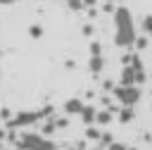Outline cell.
<instances>
[{"label": "cell", "instance_id": "obj_18", "mask_svg": "<svg viewBox=\"0 0 152 150\" xmlns=\"http://www.w3.org/2000/svg\"><path fill=\"white\" fill-rule=\"evenodd\" d=\"M55 124H57V129H66L69 126V117H55Z\"/></svg>", "mask_w": 152, "mask_h": 150}, {"label": "cell", "instance_id": "obj_9", "mask_svg": "<svg viewBox=\"0 0 152 150\" xmlns=\"http://www.w3.org/2000/svg\"><path fill=\"white\" fill-rule=\"evenodd\" d=\"M88 69L97 76V74H102V69H104V57L102 55H90V60H88Z\"/></svg>", "mask_w": 152, "mask_h": 150}, {"label": "cell", "instance_id": "obj_8", "mask_svg": "<svg viewBox=\"0 0 152 150\" xmlns=\"http://www.w3.org/2000/svg\"><path fill=\"white\" fill-rule=\"evenodd\" d=\"M95 114H97V110H95V105H90V102H86V107H83V112H81L78 117H81V121H83L86 126H90V124H95Z\"/></svg>", "mask_w": 152, "mask_h": 150}, {"label": "cell", "instance_id": "obj_11", "mask_svg": "<svg viewBox=\"0 0 152 150\" xmlns=\"http://www.w3.org/2000/svg\"><path fill=\"white\" fill-rule=\"evenodd\" d=\"M100 136H102V131H100L95 124L86 126V140H90V143H97V140H100Z\"/></svg>", "mask_w": 152, "mask_h": 150}, {"label": "cell", "instance_id": "obj_23", "mask_svg": "<svg viewBox=\"0 0 152 150\" xmlns=\"http://www.w3.org/2000/svg\"><path fill=\"white\" fill-rule=\"evenodd\" d=\"M83 33L90 36V33H93V26H90V24H83Z\"/></svg>", "mask_w": 152, "mask_h": 150}, {"label": "cell", "instance_id": "obj_26", "mask_svg": "<svg viewBox=\"0 0 152 150\" xmlns=\"http://www.w3.org/2000/svg\"><path fill=\"white\" fill-rule=\"evenodd\" d=\"M150 98H152V90H150Z\"/></svg>", "mask_w": 152, "mask_h": 150}, {"label": "cell", "instance_id": "obj_15", "mask_svg": "<svg viewBox=\"0 0 152 150\" xmlns=\"http://www.w3.org/2000/svg\"><path fill=\"white\" fill-rule=\"evenodd\" d=\"M107 150H128V145L121 143V140H112V143L107 145Z\"/></svg>", "mask_w": 152, "mask_h": 150}, {"label": "cell", "instance_id": "obj_6", "mask_svg": "<svg viewBox=\"0 0 152 150\" xmlns=\"http://www.w3.org/2000/svg\"><path fill=\"white\" fill-rule=\"evenodd\" d=\"M83 107H86V102H83L81 98H69V100L64 102V114H66V117H74V114L78 117V114L83 112Z\"/></svg>", "mask_w": 152, "mask_h": 150}, {"label": "cell", "instance_id": "obj_1", "mask_svg": "<svg viewBox=\"0 0 152 150\" xmlns=\"http://www.w3.org/2000/svg\"><path fill=\"white\" fill-rule=\"evenodd\" d=\"M112 21H114V45L131 50L135 38H138V31H135V24H133V12L126 5H119L112 12Z\"/></svg>", "mask_w": 152, "mask_h": 150}, {"label": "cell", "instance_id": "obj_4", "mask_svg": "<svg viewBox=\"0 0 152 150\" xmlns=\"http://www.w3.org/2000/svg\"><path fill=\"white\" fill-rule=\"evenodd\" d=\"M112 95L121 102V107H135L142 98V90H140V86H116L112 90Z\"/></svg>", "mask_w": 152, "mask_h": 150}, {"label": "cell", "instance_id": "obj_25", "mask_svg": "<svg viewBox=\"0 0 152 150\" xmlns=\"http://www.w3.org/2000/svg\"><path fill=\"white\" fill-rule=\"evenodd\" d=\"M90 150H102V148H90Z\"/></svg>", "mask_w": 152, "mask_h": 150}, {"label": "cell", "instance_id": "obj_24", "mask_svg": "<svg viewBox=\"0 0 152 150\" xmlns=\"http://www.w3.org/2000/svg\"><path fill=\"white\" fill-rule=\"evenodd\" d=\"M128 150H140V148H133V145H131V148H128Z\"/></svg>", "mask_w": 152, "mask_h": 150}, {"label": "cell", "instance_id": "obj_19", "mask_svg": "<svg viewBox=\"0 0 152 150\" xmlns=\"http://www.w3.org/2000/svg\"><path fill=\"white\" fill-rule=\"evenodd\" d=\"M90 55H102V45H100L97 40L90 43Z\"/></svg>", "mask_w": 152, "mask_h": 150}, {"label": "cell", "instance_id": "obj_20", "mask_svg": "<svg viewBox=\"0 0 152 150\" xmlns=\"http://www.w3.org/2000/svg\"><path fill=\"white\" fill-rule=\"evenodd\" d=\"M97 2L100 0H83V7L86 10H93V7H97Z\"/></svg>", "mask_w": 152, "mask_h": 150}, {"label": "cell", "instance_id": "obj_17", "mask_svg": "<svg viewBox=\"0 0 152 150\" xmlns=\"http://www.w3.org/2000/svg\"><path fill=\"white\" fill-rule=\"evenodd\" d=\"M142 31H145L147 36H152V17H145V19H142Z\"/></svg>", "mask_w": 152, "mask_h": 150}, {"label": "cell", "instance_id": "obj_7", "mask_svg": "<svg viewBox=\"0 0 152 150\" xmlns=\"http://www.w3.org/2000/svg\"><path fill=\"white\" fill-rule=\"evenodd\" d=\"M114 117H116V112L114 110H97V114H95V124H100V126H109L112 121H114Z\"/></svg>", "mask_w": 152, "mask_h": 150}, {"label": "cell", "instance_id": "obj_5", "mask_svg": "<svg viewBox=\"0 0 152 150\" xmlns=\"http://www.w3.org/2000/svg\"><path fill=\"white\" fill-rule=\"evenodd\" d=\"M38 121H43L40 110H38V112H36V110H24V112H17V114L7 121V129H26V126H33V124H38Z\"/></svg>", "mask_w": 152, "mask_h": 150}, {"label": "cell", "instance_id": "obj_13", "mask_svg": "<svg viewBox=\"0 0 152 150\" xmlns=\"http://www.w3.org/2000/svg\"><path fill=\"white\" fill-rule=\"evenodd\" d=\"M112 140H114V136H112V133H109V131H107V133H102V136H100V140H97V143H100V145H102V148H107V145H109V143H112Z\"/></svg>", "mask_w": 152, "mask_h": 150}, {"label": "cell", "instance_id": "obj_3", "mask_svg": "<svg viewBox=\"0 0 152 150\" xmlns=\"http://www.w3.org/2000/svg\"><path fill=\"white\" fill-rule=\"evenodd\" d=\"M147 81L145 67H135V64H124L121 74H119V86H142Z\"/></svg>", "mask_w": 152, "mask_h": 150}, {"label": "cell", "instance_id": "obj_22", "mask_svg": "<svg viewBox=\"0 0 152 150\" xmlns=\"http://www.w3.org/2000/svg\"><path fill=\"white\" fill-rule=\"evenodd\" d=\"M5 133H7V131H5V129H0V150L5 148Z\"/></svg>", "mask_w": 152, "mask_h": 150}, {"label": "cell", "instance_id": "obj_16", "mask_svg": "<svg viewBox=\"0 0 152 150\" xmlns=\"http://www.w3.org/2000/svg\"><path fill=\"white\" fill-rule=\"evenodd\" d=\"M28 36H31V38H40V36H43V29H40L38 24H33V26L28 29Z\"/></svg>", "mask_w": 152, "mask_h": 150}, {"label": "cell", "instance_id": "obj_14", "mask_svg": "<svg viewBox=\"0 0 152 150\" xmlns=\"http://www.w3.org/2000/svg\"><path fill=\"white\" fill-rule=\"evenodd\" d=\"M66 7H69V10H76V12H78V10H86V7H83V0H66Z\"/></svg>", "mask_w": 152, "mask_h": 150}, {"label": "cell", "instance_id": "obj_12", "mask_svg": "<svg viewBox=\"0 0 152 150\" xmlns=\"http://www.w3.org/2000/svg\"><path fill=\"white\" fill-rule=\"evenodd\" d=\"M133 48H135V50H145V48H147V38H145V36H138L135 43H133Z\"/></svg>", "mask_w": 152, "mask_h": 150}, {"label": "cell", "instance_id": "obj_2", "mask_svg": "<svg viewBox=\"0 0 152 150\" xmlns=\"http://www.w3.org/2000/svg\"><path fill=\"white\" fill-rule=\"evenodd\" d=\"M17 150H57V143L43 136L40 131H24L14 143Z\"/></svg>", "mask_w": 152, "mask_h": 150}, {"label": "cell", "instance_id": "obj_21", "mask_svg": "<svg viewBox=\"0 0 152 150\" xmlns=\"http://www.w3.org/2000/svg\"><path fill=\"white\" fill-rule=\"evenodd\" d=\"M14 2H19V0H0V7H10V5H14Z\"/></svg>", "mask_w": 152, "mask_h": 150}, {"label": "cell", "instance_id": "obj_10", "mask_svg": "<svg viewBox=\"0 0 152 150\" xmlns=\"http://www.w3.org/2000/svg\"><path fill=\"white\" fill-rule=\"evenodd\" d=\"M116 119H119V124H131L135 119V110L133 107H121L116 112Z\"/></svg>", "mask_w": 152, "mask_h": 150}]
</instances>
